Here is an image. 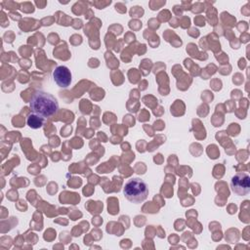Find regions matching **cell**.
Returning <instances> with one entry per match:
<instances>
[{
	"mask_svg": "<svg viewBox=\"0 0 250 250\" xmlns=\"http://www.w3.org/2000/svg\"><path fill=\"white\" fill-rule=\"evenodd\" d=\"M230 188L237 195H247L250 192V177L246 173H237L230 180Z\"/></svg>",
	"mask_w": 250,
	"mask_h": 250,
	"instance_id": "obj_3",
	"label": "cell"
},
{
	"mask_svg": "<svg viewBox=\"0 0 250 250\" xmlns=\"http://www.w3.org/2000/svg\"><path fill=\"white\" fill-rule=\"evenodd\" d=\"M53 77L57 85L62 88H66L70 85L71 73L70 70L64 65H60L56 67L53 72Z\"/></svg>",
	"mask_w": 250,
	"mask_h": 250,
	"instance_id": "obj_4",
	"label": "cell"
},
{
	"mask_svg": "<svg viewBox=\"0 0 250 250\" xmlns=\"http://www.w3.org/2000/svg\"><path fill=\"white\" fill-rule=\"evenodd\" d=\"M26 122H27V125H28L30 128H32V129H39V128H41L42 125H43L44 118L40 117V116L37 115V114L32 113V114L28 115Z\"/></svg>",
	"mask_w": 250,
	"mask_h": 250,
	"instance_id": "obj_5",
	"label": "cell"
},
{
	"mask_svg": "<svg viewBox=\"0 0 250 250\" xmlns=\"http://www.w3.org/2000/svg\"><path fill=\"white\" fill-rule=\"evenodd\" d=\"M123 194L130 202L141 203L147 198L148 187L144 180L140 178H132L125 184Z\"/></svg>",
	"mask_w": 250,
	"mask_h": 250,
	"instance_id": "obj_2",
	"label": "cell"
},
{
	"mask_svg": "<svg viewBox=\"0 0 250 250\" xmlns=\"http://www.w3.org/2000/svg\"><path fill=\"white\" fill-rule=\"evenodd\" d=\"M29 107L34 114L42 118H49L57 113L59 104L53 95L43 91H37L31 97Z\"/></svg>",
	"mask_w": 250,
	"mask_h": 250,
	"instance_id": "obj_1",
	"label": "cell"
}]
</instances>
